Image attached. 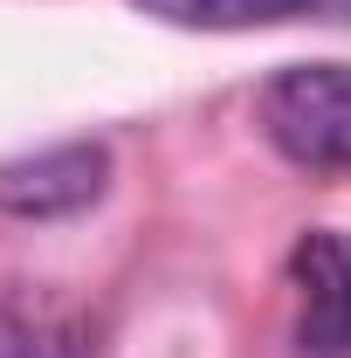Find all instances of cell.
Here are the masks:
<instances>
[{
  "mask_svg": "<svg viewBox=\"0 0 351 358\" xmlns=\"http://www.w3.org/2000/svg\"><path fill=\"white\" fill-rule=\"evenodd\" d=\"M110 186V145L103 138H62L42 152L0 159V214L14 221H69L103 200Z\"/></svg>",
  "mask_w": 351,
  "mask_h": 358,
  "instance_id": "cell-2",
  "label": "cell"
},
{
  "mask_svg": "<svg viewBox=\"0 0 351 358\" xmlns=\"http://www.w3.org/2000/svg\"><path fill=\"white\" fill-rule=\"evenodd\" d=\"M262 138L303 173H351V62H289L255 96Z\"/></svg>",
  "mask_w": 351,
  "mask_h": 358,
  "instance_id": "cell-1",
  "label": "cell"
},
{
  "mask_svg": "<svg viewBox=\"0 0 351 358\" xmlns=\"http://www.w3.org/2000/svg\"><path fill=\"white\" fill-rule=\"evenodd\" d=\"M0 358H96V324L62 303L0 296Z\"/></svg>",
  "mask_w": 351,
  "mask_h": 358,
  "instance_id": "cell-4",
  "label": "cell"
},
{
  "mask_svg": "<svg viewBox=\"0 0 351 358\" xmlns=\"http://www.w3.org/2000/svg\"><path fill=\"white\" fill-rule=\"evenodd\" d=\"M289 282H296V352L351 358V234L303 227L289 248Z\"/></svg>",
  "mask_w": 351,
  "mask_h": 358,
  "instance_id": "cell-3",
  "label": "cell"
},
{
  "mask_svg": "<svg viewBox=\"0 0 351 358\" xmlns=\"http://www.w3.org/2000/svg\"><path fill=\"white\" fill-rule=\"evenodd\" d=\"M152 21H173V28H200V35H241V28H275V21H296L317 0H131Z\"/></svg>",
  "mask_w": 351,
  "mask_h": 358,
  "instance_id": "cell-5",
  "label": "cell"
}]
</instances>
